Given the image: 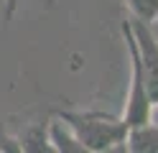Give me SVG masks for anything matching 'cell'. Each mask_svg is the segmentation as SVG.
Returning a JSON list of instances; mask_svg holds the SVG:
<instances>
[{
	"instance_id": "9",
	"label": "cell",
	"mask_w": 158,
	"mask_h": 153,
	"mask_svg": "<svg viewBox=\"0 0 158 153\" xmlns=\"http://www.w3.org/2000/svg\"><path fill=\"white\" fill-rule=\"evenodd\" d=\"M44 3H46V5H48V8H51V5H54V0H44Z\"/></svg>"
},
{
	"instance_id": "2",
	"label": "cell",
	"mask_w": 158,
	"mask_h": 153,
	"mask_svg": "<svg viewBox=\"0 0 158 153\" xmlns=\"http://www.w3.org/2000/svg\"><path fill=\"white\" fill-rule=\"evenodd\" d=\"M120 28H123V38H125L127 54H130V66H133L130 92H127L123 120L127 122V125H138V122L153 120V102H151V95H148V87H145V71H143V61H140V51H138V44H135V33H133L130 18H123Z\"/></svg>"
},
{
	"instance_id": "5",
	"label": "cell",
	"mask_w": 158,
	"mask_h": 153,
	"mask_svg": "<svg viewBox=\"0 0 158 153\" xmlns=\"http://www.w3.org/2000/svg\"><path fill=\"white\" fill-rule=\"evenodd\" d=\"M48 138H51V146L56 153H87L84 143L77 138V133L56 115L48 120Z\"/></svg>"
},
{
	"instance_id": "7",
	"label": "cell",
	"mask_w": 158,
	"mask_h": 153,
	"mask_svg": "<svg viewBox=\"0 0 158 153\" xmlns=\"http://www.w3.org/2000/svg\"><path fill=\"white\" fill-rule=\"evenodd\" d=\"M125 3L135 18H143L148 23L158 20V0H125Z\"/></svg>"
},
{
	"instance_id": "4",
	"label": "cell",
	"mask_w": 158,
	"mask_h": 153,
	"mask_svg": "<svg viewBox=\"0 0 158 153\" xmlns=\"http://www.w3.org/2000/svg\"><path fill=\"white\" fill-rule=\"evenodd\" d=\"M123 151L158 153V125L153 120L130 125V128H127V135H125V143H123Z\"/></svg>"
},
{
	"instance_id": "8",
	"label": "cell",
	"mask_w": 158,
	"mask_h": 153,
	"mask_svg": "<svg viewBox=\"0 0 158 153\" xmlns=\"http://www.w3.org/2000/svg\"><path fill=\"white\" fill-rule=\"evenodd\" d=\"M18 3H21V0H5V8H3V20H5V26L13 20L15 10H18Z\"/></svg>"
},
{
	"instance_id": "1",
	"label": "cell",
	"mask_w": 158,
	"mask_h": 153,
	"mask_svg": "<svg viewBox=\"0 0 158 153\" xmlns=\"http://www.w3.org/2000/svg\"><path fill=\"white\" fill-rule=\"evenodd\" d=\"M56 117H61L69 128L77 133V138L84 143L87 153H105V151H123V143L127 135V122L123 117H110L105 112L87 110H59Z\"/></svg>"
},
{
	"instance_id": "6",
	"label": "cell",
	"mask_w": 158,
	"mask_h": 153,
	"mask_svg": "<svg viewBox=\"0 0 158 153\" xmlns=\"http://www.w3.org/2000/svg\"><path fill=\"white\" fill-rule=\"evenodd\" d=\"M21 151H31V153H44V151H54L51 138H48V122H33L31 128H26L21 138Z\"/></svg>"
},
{
	"instance_id": "3",
	"label": "cell",
	"mask_w": 158,
	"mask_h": 153,
	"mask_svg": "<svg viewBox=\"0 0 158 153\" xmlns=\"http://www.w3.org/2000/svg\"><path fill=\"white\" fill-rule=\"evenodd\" d=\"M133 33H135V44L140 51V61H143V71H145V87L151 95L153 107L158 105V38L153 36L151 23L143 18H130Z\"/></svg>"
}]
</instances>
